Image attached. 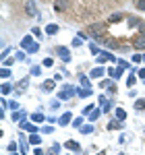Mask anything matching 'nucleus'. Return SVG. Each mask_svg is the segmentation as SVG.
<instances>
[{
    "label": "nucleus",
    "instance_id": "obj_1",
    "mask_svg": "<svg viewBox=\"0 0 145 155\" xmlns=\"http://www.w3.org/2000/svg\"><path fill=\"white\" fill-rule=\"evenodd\" d=\"M133 46L137 50H145V35H143V33H139V35L133 37Z\"/></svg>",
    "mask_w": 145,
    "mask_h": 155
},
{
    "label": "nucleus",
    "instance_id": "obj_2",
    "mask_svg": "<svg viewBox=\"0 0 145 155\" xmlns=\"http://www.w3.org/2000/svg\"><path fill=\"white\" fill-rule=\"evenodd\" d=\"M104 31H106L104 25H93V27H89V33H91L93 37H102V35H104Z\"/></svg>",
    "mask_w": 145,
    "mask_h": 155
},
{
    "label": "nucleus",
    "instance_id": "obj_3",
    "mask_svg": "<svg viewBox=\"0 0 145 155\" xmlns=\"http://www.w3.org/2000/svg\"><path fill=\"white\" fill-rule=\"evenodd\" d=\"M72 93H77V91H75V89H72V87H69V85H66V87H62V91H60V99H69V97H72Z\"/></svg>",
    "mask_w": 145,
    "mask_h": 155
},
{
    "label": "nucleus",
    "instance_id": "obj_4",
    "mask_svg": "<svg viewBox=\"0 0 145 155\" xmlns=\"http://www.w3.org/2000/svg\"><path fill=\"white\" fill-rule=\"evenodd\" d=\"M21 128H23V130H27V132H31V134H35L37 130H39V128H37L35 124H31V122H21Z\"/></svg>",
    "mask_w": 145,
    "mask_h": 155
},
{
    "label": "nucleus",
    "instance_id": "obj_5",
    "mask_svg": "<svg viewBox=\"0 0 145 155\" xmlns=\"http://www.w3.org/2000/svg\"><path fill=\"white\" fill-rule=\"evenodd\" d=\"M64 147H66L69 151H81V145L77 143V141H66V143H64Z\"/></svg>",
    "mask_w": 145,
    "mask_h": 155
},
{
    "label": "nucleus",
    "instance_id": "obj_6",
    "mask_svg": "<svg viewBox=\"0 0 145 155\" xmlns=\"http://www.w3.org/2000/svg\"><path fill=\"white\" fill-rule=\"evenodd\" d=\"M27 83H29V79H23L21 83H19L17 87H15V91H17V93H23L25 89H27Z\"/></svg>",
    "mask_w": 145,
    "mask_h": 155
},
{
    "label": "nucleus",
    "instance_id": "obj_7",
    "mask_svg": "<svg viewBox=\"0 0 145 155\" xmlns=\"http://www.w3.org/2000/svg\"><path fill=\"white\" fill-rule=\"evenodd\" d=\"M58 122H60L62 126H66V124L71 122V112H64V114H62L60 118H58Z\"/></svg>",
    "mask_w": 145,
    "mask_h": 155
},
{
    "label": "nucleus",
    "instance_id": "obj_8",
    "mask_svg": "<svg viewBox=\"0 0 145 155\" xmlns=\"http://www.w3.org/2000/svg\"><path fill=\"white\" fill-rule=\"evenodd\" d=\"M58 54H60L62 60H71V52H69L66 48H58Z\"/></svg>",
    "mask_w": 145,
    "mask_h": 155
},
{
    "label": "nucleus",
    "instance_id": "obj_9",
    "mask_svg": "<svg viewBox=\"0 0 145 155\" xmlns=\"http://www.w3.org/2000/svg\"><path fill=\"white\" fill-rule=\"evenodd\" d=\"M118 128H120V120H110L108 130H118Z\"/></svg>",
    "mask_w": 145,
    "mask_h": 155
},
{
    "label": "nucleus",
    "instance_id": "obj_10",
    "mask_svg": "<svg viewBox=\"0 0 145 155\" xmlns=\"http://www.w3.org/2000/svg\"><path fill=\"white\" fill-rule=\"evenodd\" d=\"M46 31H48V35H56V33H58V25H48V27H46Z\"/></svg>",
    "mask_w": 145,
    "mask_h": 155
},
{
    "label": "nucleus",
    "instance_id": "obj_11",
    "mask_svg": "<svg viewBox=\"0 0 145 155\" xmlns=\"http://www.w3.org/2000/svg\"><path fill=\"white\" fill-rule=\"evenodd\" d=\"M25 8H27L29 15H37V12H35V2H27V4H25Z\"/></svg>",
    "mask_w": 145,
    "mask_h": 155
},
{
    "label": "nucleus",
    "instance_id": "obj_12",
    "mask_svg": "<svg viewBox=\"0 0 145 155\" xmlns=\"http://www.w3.org/2000/svg\"><path fill=\"white\" fill-rule=\"evenodd\" d=\"M102 74H104V68H93L91 71V79H99Z\"/></svg>",
    "mask_w": 145,
    "mask_h": 155
},
{
    "label": "nucleus",
    "instance_id": "obj_13",
    "mask_svg": "<svg viewBox=\"0 0 145 155\" xmlns=\"http://www.w3.org/2000/svg\"><path fill=\"white\" fill-rule=\"evenodd\" d=\"M77 95H81V97H89V95H91V89H77Z\"/></svg>",
    "mask_w": 145,
    "mask_h": 155
},
{
    "label": "nucleus",
    "instance_id": "obj_14",
    "mask_svg": "<svg viewBox=\"0 0 145 155\" xmlns=\"http://www.w3.org/2000/svg\"><path fill=\"white\" fill-rule=\"evenodd\" d=\"M33 44V39H31V35H27V37H23V41H21V46H23V50L27 48V46H31Z\"/></svg>",
    "mask_w": 145,
    "mask_h": 155
},
{
    "label": "nucleus",
    "instance_id": "obj_15",
    "mask_svg": "<svg viewBox=\"0 0 145 155\" xmlns=\"http://www.w3.org/2000/svg\"><path fill=\"white\" fill-rule=\"evenodd\" d=\"M116 118L120 120V122H122V120H124V118H126V112H124L122 107H118V110H116Z\"/></svg>",
    "mask_w": 145,
    "mask_h": 155
},
{
    "label": "nucleus",
    "instance_id": "obj_16",
    "mask_svg": "<svg viewBox=\"0 0 145 155\" xmlns=\"http://www.w3.org/2000/svg\"><path fill=\"white\" fill-rule=\"evenodd\" d=\"M120 72H122V68H110V71H108V74L116 79V77H120Z\"/></svg>",
    "mask_w": 145,
    "mask_h": 155
},
{
    "label": "nucleus",
    "instance_id": "obj_17",
    "mask_svg": "<svg viewBox=\"0 0 145 155\" xmlns=\"http://www.w3.org/2000/svg\"><path fill=\"white\" fill-rule=\"evenodd\" d=\"M25 50H27V52H31V54H35L37 50H39V46H37V41H33L31 46H27V48H25Z\"/></svg>",
    "mask_w": 145,
    "mask_h": 155
},
{
    "label": "nucleus",
    "instance_id": "obj_18",
    "mask_svg": "<svg viewBox=\"0 0 145 155\" xmlns=\"http://www.w3.org/2000/svg\"><path fill=\"white\" fill-rule=\"evenodd\" d=\"M135 83H137V79H135V74H133V72H131V74L126 77V85H129V87H133Z\"/></svg>",
    "mask_w": 145,
    "mask_h": 155
},
{
    "label": "nucleus",
    "instance_id": "obj_19",
    "mask_svg": "<svg viewBox=\"0 0 145 155\" xmlns=\"http://www.w3.org/2000/svg\"><path fill=\"white\" fill-rule=\"evenodd\" d=\"M66 8V0H56V11H62Z\"/></svg>",
    "mask_w": 145,
    "mask_h": 155
},
{
    "label": "nucleus",
    "instance_id": "obj_20",
    "mask_svg": "<svg viewBox=\"0 0 145 155\" xmlns=\"http://www.w3.org/2000/svg\"><path fill=\"white\" fill-rule=\"evenodd\" d=\"M31 120H33V122H42V120H44V114H39V112H35V114L31 116Z\"/></svg>",
    "mask_w": 145,
    "mask_h": 155
},
{
    "label": "nucleus",
    "instance_id": "obj_21",
    "mask_svg": "<svg viewBox=\"0 0 145 155\" xmlns=\"http://www.w3.org/2000/svg\"><path fill=\"white\" fill-rule=\"evenodd\" d=\"M79 79H81V85H83L85 89H89V79H87V77H83V74H81Z\"/></svg>",
    "mask_w": 145,
    "mask_h": 155
},
{
    "label": "nucleus",
    "instance_id": "obj_22",
    "mask_svg": "<svg viewBox=\"0 0 145 155\" xmlns=\"http://www.w3.org/2000/svg\"><path fill=\"white\" fill-rule=\"evenodd\" d=\"M79 130L83 132V134H89V132L93 130V126H89V124H87V126H81V128H79Z\"/></svg>",
    "mask_w": 145,
    "mask_h": 155
},
{
    "label": "nucleus",
    "instance_id": "obj_23",
    "mask_svg": "<svg viewBox=\"0 0 145 155\" xmlns=\"http://www.w3.org/2000/svg\"><path fill=\"white\" fill-rule=\"evenodd\" d=\"M44 89H46V91H52V89H54V81H46V83H44Z\"/></svg>",
    "mask_w": 145,
    "mask_h": 155
},
{
    "label": "nucleus",
    "instance_id": "obj_24",
    "mask_svg": "<svg viewBox=\"0 0 145 155\" xmlns=\"http://www.w3.org/2000/svg\"><path fill=\"white\" fill-rule=\"evenodd\" d=\"M135 110H145V99H139V101L135 104Z\"/></svg>",
    "mask_w": 145,
    "mask_h": 155
},
{
    "label": "nucleus",
    "instance_id": "obj_25",
    "mask_svg": "<svg viewBox=\"0 0 145 155\" xmlns=\"http://www.w3.org/2000/svg\"><path fill=\"white\" fill-rule=\"evenodd\" d=\"M25 118V112H17V114H12V120H21Z\"/></svg>",
    "mask_w": 145,
    "mask_h": 155
},
{
    "label": "nucleus",
    "instance_id": "obj_26",
    "mask_svg": "<svg viewBox=\"0 0 145 155\" xmlns=\"http://www.w3.org/2000/svg\"><path fill=\"white\" fill-rule=\"evenodd\" d=\"M42 64H44V66H48V68H50V66L54 64V60H52V58H44V62H42Z\"/></svg>",
    "mask_w": 145,
    "mask_h": 155
},
{
    "label": "nucleus",
    "instance_id": "obj_27",
    "mask_svg": "<svg viewBox=\"0 0 145 155\" xmlns=\"http://www.w3.org/2000/svg\"><path fill=\"white\" fill-rule=\"evenodd\" d=\"M120 19H122V15H112V17H110V21H112V23H118Z\"/></svg>",
    "mask_w": 145,
    "mask_h": 155
},
{
    "label": "nucleus",
    "instance_id": "obj_28",
    "mask_svg": "<svg viewBox=\"0 0 145 155\" xmlns=\"http://www.w3.org/2000/svg\"><path fill=\"white\" fill-rule=\"evenodd\" d=\"M137 25H141L139 19H131V21H129V27H137Z\"/></svg>",
    "mask_w": 145,
    "mask_h": 155
},
{
    "label": "nucleus",
    "instance_id": "obj_29",
    "mask_svg": "<svg viewBox=\"0 0 145 155\" xmlns=\"http://www.w3.org/2000/svg\"><path fill=\"white\" fill-rule=\"evenodd\" d=\"M96 118H99V110H96V112L89 114V120H96Z\"/></svg>",
    "mask_w": 145,
    "mask_h": 155
},
{
    "label": "nucleus",
    "instance_id": "obj_30",
    "mask_svg": "<svg viewBox=\"0 0 145 155\" xmlns=\"http://www.w3.org/2000/svg\"><path fill=\"white\" fill-rule=\"evenodd\" d=\"M29 141H31L33 145H39V137H37V134H31V139H29Z\"/></svg>",
    "mask_w": 145,
    "mask_h": 155
},
{
    "label": "nucleus",
    "instance_id": "obj_31",
    "mask_svg": "<svg viewBox=\"0 0 145 155\" xmlns=\"http://www.w3.org/2000/svg\"><path fill=\"white\" fill-rule=\"evenodd\" d=\"M8 91H11V85H8V83H4V85H2V93H4V95H6V93H8Z\"/></svg>",
    "mask_w": 145,
    "mask_h": 155
},
{
    "label": "nucleus",
    "instance_id": "obj_32",
    "mask_svg": "<svg viewBox=\"0 0 145 155\" xmlns=\"http://www.w3.org/2000/svg\"><path fill=\"white\" fill-rule=\"evenodd\" d=\"M0 74L6 79V77H11V71H8V68H2V71H0Z\"/></svg>",
    "mask_w": 145,
    "mask_h": 155
},
{
    "label": "nucleus",
    "instance_id": "obj_33",
    "mask_svg": "<svg viewBox=\"0 0 145 155\" xmlns=\"http://www.w3.org/2000/svg\"><path fill=\"white\" fill-rule=\"evenodd\" d=\"M137 8H139V11H145V0H139V2H137Z\"/></svg>",
    "mask_w": 145,
    "mask_h": 155
},
{
    "label": "nucleus",
    "instance_id": "obj_34",
    "mask_svg": "<svg viewBox=\"0 0 145 155\" xmlns=\"http://www.w3.org/2000/svg\"><path fill=\"white\" fill-rule=\"evenodd\" d=\"M81 122H83L81 118H75V120H72V126H81Z\"/></svg>",
    "mask_w": 145,
    "mask_h": 155
},
{
    "label": "nucleus",
    "instance_id": "obj_35",
    "mask_svg": "<svg viewBox=\"0 0 145 155\" xmlns=\"http://www.w3.org/2000/svg\"><path fill=\"white\" fill-rule=\"evenodd\" d=\"M89 112H93V106H87V107L83 110V114H89Z\"/></svg>",
    "mask_w": 145,
    "mask_h": 155
},
{
    "label": "nucleus",
    "instance_id": "obj_36",
    "mask_svg": "<svg viewBox=\"0 0 145 155\" xmlns=\"http://www.w3.org/2000/svg\"><path fill=\"white\" fill-rule=\"evenodd\" d=\"M139 77H141V79H145V68H141V71H139Z\"/></svg>",
    "mask_w": 145,
    "mask_h": 155
},
{
    "label": "nucleus",
    "instance_id": "obj_37",
    "mask_svg": "<svg viewBox=\"0 0 145 155\" xmlns=\"http://www.w3.org/2000/svg\"><path fill=\"white\" fill-rule=\"evenodd\" d=\"M33 155H44V151H42V149H35V153Z\"/></svg>",
    "mask_w": 145,
    "mask_h": 155
},
{
    "label": "nucleus",
    "instance_id": "obj_38",
    "mask_svg": "<svg viewBox=\"0 0 145 155\" xmlns=\"http://www.w3.org/2000/svg\"><path fill=\"white\" fill-rule=\"evenodd\" d=\"M139 27H141V33H143V35H145V23H141V25H139Z\"/></svg>",
    "mask_w": 145,
    "mask_h": 155
},
{
    "label": "nucleus",
    "instance_id": "obj_39",
    "mask_svg": "<svg viewBox=\"0 0 145 155\" xmlns=\"http://www.w3.org/2000/svg\"><path fill=\"white\" fill-rule=\"evenodd\" d=\"M97 155H106V151H99V153H97Z\"/></svg>",
    "mask_w": 145,
    "mask_h": 155
},
{
    "label": "nucleus",
    "instance_id": "obj_40",
    "mask_svg": "<svg viewBox=\"0 0 145 155\" xmlns=\"http://www.w3.org/2000/svg\"><path fill=\"white\" fill-rule=\"evenodd\" d=\"M12 155H17V153H12Z\"/></svg>",
    "mask_w": 145,
    "mask_h": 155
},
{
    "label": "nucleus",
    "instance_id": "obj_41",
    "mask_svg": "<svg viewBox=\"0 0 145 155\" xmlns=\"http://www.w3.org/2000/svg\"><path fill=\"white\" fill-rule=\"evenodd\" d=\"M120 155H122V153H120Z\"/></svg>",
    "mask_w": 145,
    "mask_h": 155
}]
</instances>
